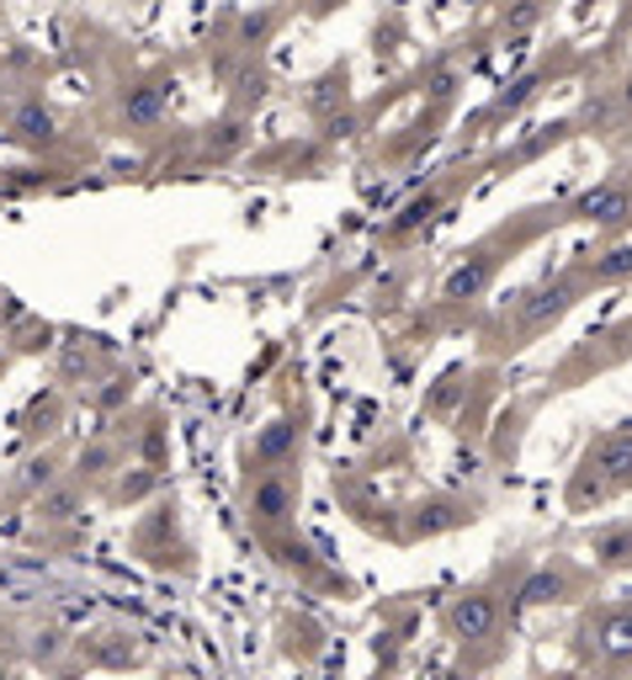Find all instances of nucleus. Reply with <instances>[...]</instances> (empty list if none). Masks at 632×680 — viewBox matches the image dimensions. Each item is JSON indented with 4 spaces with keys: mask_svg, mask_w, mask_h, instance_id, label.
Instances as JSON below:
<instances>
[{
    "mask_svg": "<svg viewBox=\"0 0 632 680\" xmlns=\"http://www.w3.org/2000/svg\"><path fill=\"white\" fill-rule=\"evenodd\" d=\"M584 473L601 479L606 489H632V426H611L606 437L590 441Z\"/></svg>",
    "mask_w": 632,
    "mask_h": 680,
    "instance_id": "obj_1",
    "label": "nucleus"
},
{
    "mask_svg": "<svg viewBox=\"0 0 632 680\" xmlns=\"http://www.w3.org/2000/svg\"><path fill=\"white\" fill-rule=\"evenodd\" d=\"M59 649H64V638H59V632H38V638H32V659H38V664L59 659Z\"/></svg>",
    "mask_w": 632,
    "mask_h": 680,
    "instance_id": "obj_20",
    "label": "nucleus"
},
{
    "mask_svg": "<svg viewBox=\"0 0 632 680\" xmlns=\"http://www.w3.org/2000/svg\"><path fill=\"white\" fill-rule=\"evenodd\" d=\"M425 97H431V101H452V97H458V70H452V64H441V70L431 74V86H425Z\"/></svg>",
    "mask_w": 632,
    "mask_h": 680,
    "instance_id": "obj_18",
    "label": "nucleus"
},
{
    "mask_svg": "<svg viewBox=\"0 0 632 680\" xmlns=\"http://www.w3.org/2000/svg\"><path fill=\"white\" fill-rule=\"evenodd\" d=\"M489 277H494V261L489 256H479V261H468V267H458L452 277H447V298H479V292L489 288Z\"/></svg>",
    "mask_w": 632,
    "mask_h": 680,
    "instance_id": "obj_13",
    "label": "nucleus"
},
{
    "mask_svg": "<svg viewBox=\"0 0 632 680\" xmlns=\"http://www.w3.org/2000/svg\"><path fill=\"white\" fill-rule=\"evenodd\" d=\"M345 101H351V74H345V64H335V70H324L319 80H309V91H303V112L309 118H335Z\"/></svg>",
    "mask_w": 632,
    "mask_h": 680,
    "instance_id": "obj_7",
    "label": "nucleus"
},
{
    "mask_svg": "<svg viewBox=\"0 0 632 680\" xmlns=\"http://www.w3.org/2000/svg\"><path fill=\"white\" fill-rule=\"evenodd\" d=\"M590 654L606 659V664H628L632 659V607H616L601 622H590Z\"/></svg>",
    "mask_w": 632,
    "mask_h": 680,
    "instance_id": "obj_6",
    "label": "nucleus"
},
{
    "mask_svg": "<svg viewBox=\"0 0 632 680\" xmlns=\"http://www.w3.org/2000/svg\"><path fill=\"white\" fill-rule=\"evenodd\" d=\"M569 590H574V580L563 574V569H536V574H526V584H521V607H559V601H569Z\"/></svg>",
    "mask_w": 632,
    "mask_h": 680,
    "instance_id": "obj_10",
    "label": "nucleus"
},
{
    "mask_svg": "<svg viewBox=\"0 0 632 680\" xmlns=\"http://www.w3.org/2000/svg\"><path fill=\"white\" fill-rule=\"evenodd\" d=\"M271 27H277V11H250V17H240V49H261L271 38Z\"/></svg>",
    "mask_w": 632,
    "mask_h": 680,
    "instance_id": "obj_15",
    "label": "nucleus"
},
{
    "mask_svg": "<svg viewBox=\"0 0 632 680\" xmlns=\"http://www.w3.org/2000/svg\"><path fill=\"white\" fill-rule=\"evenodd\" d=\"M595 282H632V244H616V250H601L595 267H590Z\"/></svg>",
    "mask_w": 632,
    "mask_h": 680,
    "instance_id": "obj_14",
    "label": "nucleus"
},
{
    "mask_svg": "<svg viewBox=\"0 0 632 680\" xmlns=\"http://www.w3.org/2000/svg\"><path fill=\"white\" fill-rule=\"evenodd\" d=\"M11 133L32 149H49V144H59V112L43 107V101H22V107L11 112Z\"/></svg>",
    "mask_w": 632,
    "mask_h": 680,
    "instance_id": "obj_9",
    "label": "nucleus"
},
{
    "mask_svg": "<svg viewBox=\"0 0 632 680\" xmlns=\"http://www.w3.org/2000/svg\"><path fill=\"white\" fill-rule=\"evenodd\" d=\"M74 510H80V494H74L70 484H64V489H49V494H43V516H49V521H70Z\"/></svg>",
    "mask_w": 632,
    "mask_h": 680,
    "instance_id": "obj_16",
    "label": "nucleus"
},
{
    "mask_svg": "<svg viewBox=\"0 0 632 680\" xmlns=\"http://www.w3.org/2000/svg\"><path fill=\"white\" fill-rule=\"evenodd\" d=\"M298 506V489L282 468H267V473H255V484H250V516L261 521V527H282Z\"/></svg>",
    "mask_w": 632,
    "mask_h": 680,
    "instance_id": "obj_4",
    "label": "nucleus"
},
{
    "mask_svg": "<svg viewBox=\"0 0 632 680\" xmlns=\"http://www.w3.org/2000/svg\"><path fill=\"white\" fill-rule=\"evenodd\" d=\"M574 219H590L601 229H622L632 219V181H601L574 202Z\"/></svg>",
    "mask_w": 632,
    "mask_h": 680,
    "instance_id": "obj_5",
    "label": "nucleus"
},
{
    "mask_svg": "<svg viewBox=\"0 0 632 680\" xmlns=\"http://www.w3.org/2000/svg\"><path fill=\"white\" fill-rule=\"evenodd\" d=\"M292 458H298V420L277 414V420H267V426L255 431V462H267V468H288Z\"/></svg>",
    "mask_w": 632,
    "mask_h": 680,
    "instance_id": "obj_8",
    "label": "nucleus"
},
{
    "mask_svg": "<svg viewBox=\"0 0 632 680\" xmlns=\"http://www.w3.org/2000/svg\"><path fill=\"white\" fill-rule=\"evenodd\" d=\"M437 208H441V197H437V192H431V197H420V202H410V208H404V219L393 223V229H414L420 219H431Z\"/></svg>",
    "mask_w": 632,
    "mask_h": 680,
    "instance_id": "obj_19",
    "label": "nucleus"
},
{
    "mask_svg": "<svg viewBox=\"0 0 632 680\" xmlns=\"http://www.w3.org/2000/svg\"><path fill=\"white\" fill-rule=\"evenodd\" d=\"M38 484H43V489L53 484V462L49 458H43V462H27V489H38Z\"/></svg>",
    "mask_w": 632,
    "mask_h": 680,
    "instance_id": "obj_21",
    "label": "nucleus"
},
{
    "mask_svg": "<svg viewBox=\"0 0 632 680\" xmlns=\"http://www.w3.org/2000/svg\"><path fill=\"white\" fill-rule=\"evenodd\" d=\"M616 107L632 118V70H628V80H622V91H616Z\"/></svg>",
    "mask_w": 632,
    "mask_h": 680,
    "instance_id": "obj_22",
    "label": "nucleus"
},
{
    "mask_svg": "<svg viewBox=\"0 0 632 680\" xmlns=\"http://www.w3.org/2000/svg\"><path fill=\"white\" fill-rule=\"evenodd\" d=\"M590 548H595V563H601V569H611V574L632 569V527H628V521H622V527H601Z\"/></svg>",
    "mask_w": 632,
    "mask_h": 680,
    "instance_id": "obj_12",
    "label": "nucleus"
},
{
    "mask_svg": "<svg viewBox=\"0 0 632 680\" xmlns=\"http://www.w3.org/2000/svg\"><path fill=\"white\" fill-rule=\"evenodd\" d=\"M240 144H244V122H240V118L219 122V133L208 139V149H213V154H234V149H240Z\"/></svg>",
    "mask_w": 632,
    "mask_h": 680,
    "instance_id": "obj_17",
    "label": "nucleus"
},
{
    "mask_svg": "<svg viewBox=\"0 0 632 680\" xmlns=\"http://www.w3.org/2000/svg\"><path fill=\"white\" fill-rule=\"evenodd\" d=\"M447 628H452L458 643H484L500 628V601L489 590H462L458 601L447 607Z\"/></svg>",
    "mask_w": 632,
    "mask_h": 680,
    "instance_id": "obj_2",
    "label": "nucleus"
},
{
    "mask_svg": "<svg viewBox=\"0 0 632 680\" xmlns=\"http://www.w3.org/2000/svg\"><path fill=\"white\" fill-rule=\"evenodd\" d=\"M122 118H128V128H154L165 118V86H128Z\"/></svg>",
    "mask_w": 632,
    "mask_h": 680,
    "instance_id": "obj_11",
    "label": "nucleus"
},
{
    "mask_svg": "<svg viewBox=\"0 0 632 680\" xmlns=\"http://www.w3.org/2000/svg\"><path fill=\"white\" fill-rule=\"evenodd\" d=\"M574 303H580V282H574V277H559V282H548V288L526 292V303L515 309V324H521V330H548V324L563 319Z\"/></svg>",
    "mask_w": 632,
    "mask_h": 680,
    "instance_id": "obj_3",
    "label": "nucleus"
}]
</instances>
